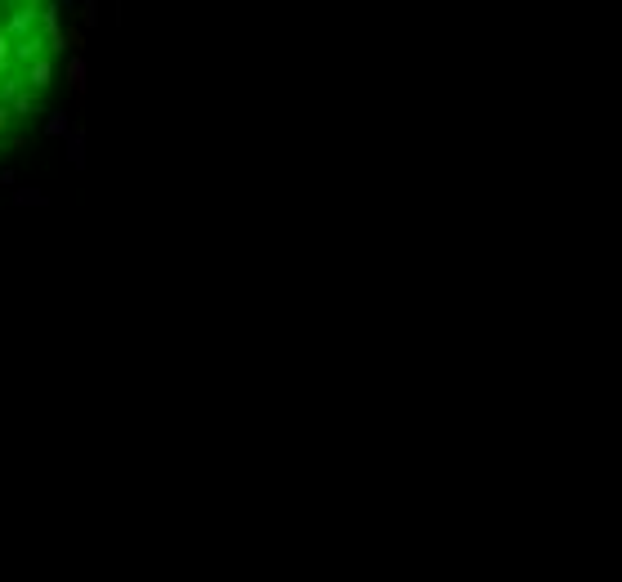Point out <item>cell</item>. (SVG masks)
<instances>
[{
  "label": "cell",
  "instance_id": "6da1fadb",
  "mask_svg": "<svg viewBox=\"0 0 622 582\" xmlns=\"http://www.w3.org/2000/svg\"><path fill=\"white\" fill-rule=\"evenodd\" d=\"M36 9H41V5H27V0H23V5H14V9L5 14V23H0V32H5L9 41L32 36V32H36Z\"/></svg>",
  "mask_w": 622,
  "mask_h": 582
},
{
  "label": "cell",
  "instance_id": "7a4b0ae2",
  "mask_svg": "<svg viewBox=\"0 0 622 582\" xmlns=\"http://www.w3.org/2000/svg\"><path fill=\"white\" fill-rule=\"evenodd\" d=\"M18 76H23V85L32 94H45L54 85V59H36V63H27V68H18Z\"/></svg>",
  "mask_w": 622,
  "mask_h": 582
},
{
  "label": "cell",
  "instance_id": "3957f363",
  "mask_svg": "<svg viewBox=\"0 0 622 582\" xmlns=\"http://www.w3.org/2000/svg\"><path fill=\"white\" fill-rule=\"evenodd\" d=\"M36 59H50V50H45L41 32H32V36H23V41H14V68H27V63H36Z\"/></svg>",
  "mask_w": 622,
  "mask_h": 582
},
{
  "label": "cell",
  "instance_id": "277c9868",
  "mask_svg": "<svg viewBox=\"0 0 622 582\" xmlns=\"http://www.w3.org/2000/svg\"><path fill=\"white\" fill-rule=\"evenodd\" d=\"M5 108H9V117H32V112H41V94H32V90H18L14 94V99H9L5 103Z\"/></svg>",
  "mask_w": 622,
  "mask_h": 582
},
{
  "label": "cell",
  "instance_id": "5b68a950",
  "mask_svg": "<svg viewBox=\"0 0 622 582\" xmlns=\"http://www.w3.org/2000/svg\"><path fill=\"white\" fill-rule=\"evenodd\" d=\"M63 139H68V161H72V166H86V130L72 126Z\"/></svg>",
  "mask_w": 622,
  "mask_h": 582
},
{
  "label": "cell",
  "instance_id": "8992f818",
  "mask_svg": "<svg viewBox=\"0 0 622 582\" xmlns=\"http://www.w3.org/2000/svg\"><path fill=\"white\" fill-rule=\"evenodd\" d=\"M68 85L77 94H86V59H81V54H72V59H68Z\"/></svg>",
  "mask_w": 622,
  "mask_h": 582
},
{
  "label": "cell",
  "instance_id": "52a82bcc",
  "mask_svg": "<svg viewBox=\"0 0 622 582\" xmlns=\"http://www.w3.org/2000/svg\"><path fill=\"white\" fill-rule=\"evenodd\" d=\"M72 9H77V27H81V32L99 23V0H77Z\"/></svg>",
  "mask_w": 622,
  "mask_h": 582
},
{
  "label": "cell",
  "instance_id": "ba28073f",
  "mask_svg": "<svg viewBox=\"0 0 622 582\" xmlns=\"http://www.w3.org/2000/svg\"><path fill=\"white\" fill-rule=\"evenodd\" d=\"M63 50H72V54H81V50H86V32H81L77 23H68V27H63Z\"/></svg>",
  "mask_w": 622,
  "mask_h": 582
},
{
  "label": "cell",
  "instance_id": "9c48e42d",
  "mask_svg": "<svg viewBox=\"0 0 622 582\" xmlns=\"http://www.w3.org/2000/svg\"><path fill=\"white\" fill-rule=\"evenodd\" d=\"M72 130V121H68V112H50V121H45V135L50 139H63Z\"/></svg>",
  "mask_w": 622,
  "mask_h": 582
},
{
  "label": "cell",
  "instance_id": "30bf717a",
  "mask_svg": "<svg viewBox=\"0 0 622 582\" xmlns=\"http://www.w3.org/2000/svg\"><path fill=\"white\" fill-rule=\"evenodd\" d=\"M18 206H45V193H36V188H18Z\"/></svg>",
  "mask_w": 622,
  "mask_h": 582
},
{
  "label": "cell",
  "instance_id": "8fae6325",
  "mask_svg": "<svg viewBox=\"0 0 622 582\" xmlns=\"http://www.w3.org/2000/svg\"><path fill=\"white\" fill-rule=\"evenodd\" d=\"M9 126H14V117H9V108H5V103H0V139L9 135Z\"/></svg>",
  "mask_w": 622,
  "mask_h": 582
},
{
  "label": "cell",
  "instance_id": "7c38bea8",
  "mask_svg": "<svg viewBox=\"0 0 622 582\" xmlns=\"http://www.w3.org/2000/svg\"><path fill=\"white\" fill-rule=\"evenodd\" d=\"M0 5H5V9H14V5H23V0H0Z\"/></svg>",
  "mask_w": 622,
  "mask_h": 582
},
{
  "label": "cell",
  "instance_id": "4fadbf2b",
  "mask_svg": "<svg viewBox=\"0 0 622 582\" xmlns=\"http://www.w3.org/2000/svg\"><path fill=\"white\" fill-rule=\"evenodd\" d=\"M72 5H77V0H63V9H72Z\"/></svg>",
  "mask_w": 622,
  "mask_h": 582
}]
</instances>
